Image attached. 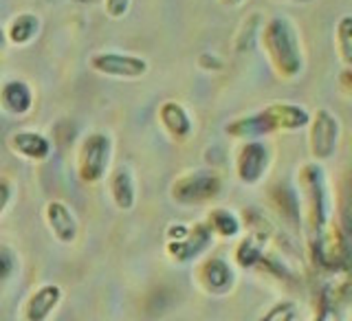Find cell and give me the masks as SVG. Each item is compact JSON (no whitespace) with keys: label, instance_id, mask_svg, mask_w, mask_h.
<instances>
[{"label":"cell","instance_id":"9c48e42d","mask_svg":"<svg viewBox=\"0 0 352 321\" xmlns=\"http://www.w3.org/2000/svg\"><path fill=\"white\" fill-rule=\"evenodd\" d=\"M176 242H170V256L179 262H190L196 260L201 253L212 245V229H209L205 223H198L194 227H183L179 225L176 227Z\"/></svg>","mask_w":352,"mask_h":321},{"label":"cell","instance_id":"2e32d148","mask_svg":"<svg viewBox=\"0 0 352 321\" xmlns=\"http://www.w3.org/2000/svg\"><path fill=\"white\" fill-rule=\"evenodd\" d=\"M198 280L205 286L207 291H214V293H220L231 286V280H234V275H231V269L225 260L220 258H209L207 262L201 264V269H198Z\"/></svg>","mask_w":352,"mask_h":321},{"label":"cell","instance_id":"3957f363","mask_svg":"<svg viewBox=\"0 0 352 321\" xmlns=\"http://www.w3.org/2000/svg\"><path fill=\"white\" fill-rule=\"evenodd\" d=\"M302 187V205H304V223L308 242L313 249L322 251L324 238L328 234L330 218H333V201L328 194L326 172L317 161L306 163L300 176Z\"/></svg>","mask_w":352,"mask_h":321},{"label":"cell","instance_id":"ac0fdd59","mask_svg":"<svg viewBox=\"0 0 352 321\" xmlns=\"http://www.w3.org/2000/svg\"><path fill=\"white\" fill-rule=\"evenodd\" d=\"M205 225L212 229V234L223 236V238H234L240 234V220L234 216L229 209H212L207 214Z\"/></svg>","mask_w":352,"mask_h":321},{"label":"cell","instance_id":"7c38bea8","mask_svg":"<svg viewBox=\"0 0 352 321\" xmlns=\"http://www.w3.org/2000/svg\"><path fill=\"white\" fill-rule=\"evenodd\" d=\"M0 108L9 115L22 117L33 108V91L27 82L9 80L0 86Z\"/></svg>","mask_w":352,"mask_h":321},{"label":"cell","instance_id":"4fadbf2b","mask_svg":"<svg viewBox=\"0 0 352 321\" xmlns=\"http://www.w3.org/2000/svg\"><path fill=\"white\" fill-rule=\"evenodd\" d=\"M108 190L113 196V203L121 212H130L137 203V183L132 172L126 165H117L108 179Z\"/></svg>","mask_w":352,"mask_h":321},{"label":"cell","instance_id":"ffe728a7","mask_svg":"<svg viewBox=\"0 0 352 321\" xmlns=\"http://www.w3.org/2000/svg\"><path fill=\"white\" fill-rule=\"evenodd\" d=\"M262 256V238H258L256 234L249 236L242 240V245L238 247V253L236 258L242 267H251V264H256Z\"/></svg>","mask_w":352,"mask_h":321},{"label":"cell","instance_id":"44dd1931","mask_svg":"<svg viewBox=\"0 0 352 321\" xmlns=\"http://www.w3.org/2000/svg\"><path fill=\"white\" fill-rule=\"evenodd\" d=\"M297 317V308L291 302H282V304H275L271 311L264 315L260 321H295Z\"/></svg>","mask_w":352,"mask_h":321},{"label":"cell","instance_id":"8fae6325","mask_svg":"<svg viewBox=\"0 0 352 321\" xmlns=\"http://www.w3.org/2000/svg\"><path fill=\"white\" fill-rule=\"evenodd\" d=\"M9 148L27 161H47L51 157V141L36 130H18L9 137Z\"/></svg>","mask_w":352,"mask_h":321},{"label":"cell","instance_id":"5b68a950","mask_svg":"<svg viewBox=\"0 0 352 321\" xmlns=\"http://www.w3.org/2000/svg\"><path fill=\"white\" fill-rule=\"evenodd\" d=\"M341 137V124L335 113L328 108H319L317 113L308 119V150L311 157L322 163L333 159L337 152V143Z\"/></svg>","mask_w":352,"mask_h":321},{"label":"cell","instance_id":"603a6c76","mask_svg":"<svg viewBox=\"0 0 352 321\" xmlns=\"http://www.w3.org/2000/svg\"><path fill=\"white\" fill-rule=\"evenodd\" d=\"M9 201H11V185L7 179H0V216L5 214Z\"/></svg>","mask_w":352,"mask_h":321},{"label":"cell","instance_id":"6da1fadb","mask_svg":"<svg viewBox=\"0 0 352 321\" xmlns=\"http://www.w3.org/2000/svg\"><path fill=\"white\" fill-rule=\"evenodd\" d=\"M260 44L278 77H282V80H295V77L302 75L304 71L302 38L293 20L284 16L271 18L260 33Z\"/></svg>","mask_w":352,"mask_h":321},{"label":"cell","instance_id":"8992f818","mask_svg":"<svg viewBox=\"0 0 352 321\" xmlns=\"http://www.w3.org/2000/svg\"><path fill=\"white\" fill-rule=\"evenodd\" d=\"M223 181L216 172H192L176 179L172 185V198L181 205H203L220 194Z\"/></svg>","mask_w":352,"mask_h":321},{"label":"cell","instance_id":"ba28073f","mask_svg":"<svg viewBox=\"0 0 352 321\" xmlns=\"http://www.w3.org/2000/svg\"><path fill=\"white\" fill-rule=\"evenodd\" d=\"M269 146L260 139H249L240 146L236 157V174L242 185H258L269 170Z\"/></svg>","mask_w":352,"mask_h":321},{"label":"cell","instance_id":"9a60e30c","mask_svg":"<svg viewBox=\"0 0 352 321\" xmlns=\"http://www.w3.org/2000/svg\"><path fill=\"white\" fill-rule=\"evenodd\" d=\"M159 121L163 130L176 141H185L192 135V128H194L192 117L185 110V106L179 102H163L159 106Z\"/></svg>","mask_w":352,"mask_h":321},{"label":"cell","instance_id":"7402d4cb","mask_svg":"<svg viewBox=\"0 0 352 321\" xmlns=\"http://www.w3.org/2000/svg\"><path fill=\"white\" fill-rule=\"evenodd\" d=\"M130 5H132V0H106L104 9H106L108 18L121 20L130 11Z\"/></svg>","mask_w":352,"mask_h":321},{"label":"cell","instance_id":"484cf974","mask_svg":"<svg viewBox=\"0 0 352 321\" xmlns=\"http://www.w3.org/2000/svg\"><path fill=\"white\" fill-rule=\"evenodd\" d=\"M293 3H311V0H293Z\"/></svg>","mask_w":352,"mask_h":321},{"label":"cell","instance_id":"cb8c5ba5","mask_svg":"<svg viewBox=\"0 0 352 321\" xmlns=\"http://www.w3.org/2000/svg\"><path fill=\"white\" fill-rule=\"evenodd\" d=\"M7 33H5V27H0V51H3L7 47Z\"/></svg>","mask_w":352,"mask_h":321},{"label":"cell","instance_id":"d4e9b609","mask_svg":"<svg viewBox=\"0 0 352 321\" xmlns=\"http://www.w3.org/2000/svg\"><path fill=\"white\" fill-rule=\"evenodd\" d=\"M220 3H223V5H229V7H236V5L242 3V0H220Z\"/></svg>","mask_w":352,"mask_h":321},{"label":"cell","instance_id":"d6986e66","mask_svg":"<svg viewBox=\"0 0 352 321\" xmlns=\"http://www.w3.org/2000/svg\"><path fill=\"white\" fill-rule=\"evenodd\" d=\"M335 47L339 51L341 62H344V69H350L352 66V18L350 16H344L339 20Z\"/></svg>","mask_w":352,"mask_h":321},{"label":"cell","instance_id":"277c9868","mask_svg":"<svg viewBox=\"0 0 352 321\" xmlns=\"http://www.w3.org/2000/svg\"><path fill=\"white\" fill-rule=\"evenodd\" d=\"M110 159H113V141L104 132H88L80 141L75 154L77 176L88 185H97L106 179Z\"/></svg>","mask_w":352,"mask_h":321},{"label":"cell","instance_id":"5bb4252c","mask_svg":"<svg viewBox=\"0 0 352 321\" xmlns=\"http://www.w3.org/2000/svg\"><path fill=\"white\" fill-rule=\"evenodd\" d=\"M62 302V289L58 284H44L29 297L25 306V321H47Z\"/></svg>","mask_w":352,"mask_h":321},{"label":"cell","instance_id":"e0dca14e","mask_svg":"<svg viewBox=\"0 0 352 321\" xmlns=\"http://www.w3.org/2000/svg\"><path fill=\"white\" fill-rule=\"evenodd\" d=\"M7 33V42L14 44V47H25V44L33 42L40 33V18L36 14H18L14 20L9 22V27L5 29Z\"/></svg>","mask_w":352,"mask_h":321},{"label":"cell","instance_id":"52a82bcc","mask_svg":"<svg viewBox=\"0 0 352 321\" xmlns=\"http://www.w3.org/2000/svg\"><path fill=\"white\" fill-rule=\"evenodd\" d=\"M91 69L99 75L115 77V80H139L148 73L150 64L141 55L121 53V51H102L91 58Z\"/></svg>","mask_w":352,"mask_h":321},{"label":"cell","instance_id":"30bf717a","mask_svg":"<svg viewBox=\"0 0 352 321\" xmlns=\"http://www.w3.org/2000/svg\"><path fill=\"white\" fill-rule=\"evenodd\" d=\"M44 218H47V225L58 242H62V245H73L77 240L80 225H77V218L66 203L62 201L47 203V207H44Z\"/></svg>","mask_w":352,"mask_h":321},{"label":"cell","instance_id":"7a4b0ae2","mask_svg":"<svg viewBox=\"0 0 352 321\" xmlns=\"http://www.w3.org/2000/svg\"><path fill=\"white\" fill-rule=\"evenodd\" d=\"M311 113L306 108L291 104V102H275L267 108L251 113L247 117L234 119L225 132L234 139H260L269 137L273 132H295L308 126Z\"/></svg>","mask_w":352,"mask_h":321}]
</instances>
